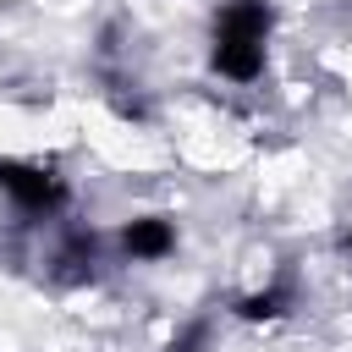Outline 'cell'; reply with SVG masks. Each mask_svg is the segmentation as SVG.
Masks as SVG:
<instances>
[{"label": "cell", "mask_w": 352, "mask_h": 352, "mask_svg": "<svg viewBox=\"0 0 352 352\" xmlns=\"http://www.w3.org/2000/svg\"><path fill=\"white\" fill-rule=\"evenodd\" d=\"M165 352H209V319L182 324V330L170 336V346H165Z\"/></svg>", "instance_id": "8992f818"}, {"label": "cell", "mask_w": 352, "mask_h": 352, "mask_svg": "<svg viewBox=\"0 0 352 352\" xmlns=\"http://www.w3.org/2000/svg\"><path fill=\"white\" fill-rule=\"evenodd\" d=\"M336 248H341V253L352 258V231H341V236H336Z\"/></svg>", "instance_id": "52a82bcc"}, {"label": "cell", "mask_w": 352, "mask_h": 352, "mask_svg": "<svg viewBox=\"0 0 352 352\" xmlns=\"http://www.w3.org/2000/svg\"><path fill=\"white\" fill-rule=\"evenodd\" d=\"M121 253L132 264H160L176 253V220L170 214H138L121 226Z\"/></svg>", "instance_id": "3957f363"}, {"label": "cell", "mask_w": 352, "mask_h": 352, "mask_svg": "<svg viewBox=\"0 0 352 352\" xmlns=\"http://www.w3.org/2000/svg\"><path fill=\"white\" fill-rule=\"evenodd\" d=\"M292 308H297V275H292V270H280L270 286H258V292H242V297L231 302V314H236V319H248V324L286 319Z\"/></svg>", "instance_id": "277c9868"}, {"label": "cell", "mask_w": 352, "mask_h": 352, "mask_svg": "<svg viewBox=\"0 0 352 352\" xmlns=\"http://www.w3.org/2000/svg\"><path fill=\"white\" fill-rule=\"evenodd\" d=\"M0 192L16 204V214L28 220H55L66 204H72V187L50 170V165H33V160H16V154H0Z\"/></svg>", "instance_id": "7a4b0ae2"}, {"label": "cell", "mask_w": 352, "mask_h": 352, "mask_svg": "<svg viewBox=\"0 0 352 352\" xmlns=\"http://www.w3.org/2000/svg\"><path fill=\"white\" fill-rule=\"evenodd\" d=\"M275 6L270 0H220L209 16V66L231 82H258L270 60Z\"/></svg>", "instance_id": "6da1fadb"}, {"label": "cell", "mask_w": 352, "mask_h": 352, "mask_svg": "<svg viewBox=\"0 0 352 352\" xmlns=\"http://www.w3.org/2000/svg\"><path fill=\"white\" fill-rule=\"evenodd\" d=\"M94 258H99V236H94V231H72L66 248L55 253V264H66L60 280H88V275H94Z\"/></svg>", "instance_id": "5b68a950"}]
</instances>
